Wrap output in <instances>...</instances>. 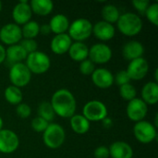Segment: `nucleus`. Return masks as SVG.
<instances>
[{"instance_id": "obj_26", "label": "nucleus", "mask_w": 158, "mask_h": 158, "mask_svg": "<svg viewBox=\"0 0 158 158\" xmlns=\"http://www.w3.org/2000/svg\"><path fill=\"white\" fill-rule=\"evenodd\" d=\"M4 96L6 101L12 106H18L19 104L22 103L23 100V94L21 89L13 85H9L5 89Z\"/></svg>"}, {"instance_id": "obj_28", "label": "nucleus", "mask_w": 158, "mask_h": 158, "mask_svg": "<svg viewBox=\"0 0 158 158\" xmlns=\"http://www.w3.org/2000/svg\"><path fill=\"white\" fill-rule=\"evenodd\" d=\"M22 39H35L40 34V25L35 20H30L21 27Z\"/></svg>"}, {"instance_id": "obj_14", "label": "nucleus", "mask_w": 158, "mask_h": 158, "mask_svg": "<svg viewBox=\"0 0 158 158\" xmlns=\"http://www.w3.org/2000/svg\"><path fill=\"white\" fill-rule=\"evenodd\" d=\"M32 11L30 4L26 0H21L17 3L12 9V19L15 24L20 26L31 20Z\"/></svg>"}, {"instance_id": "obj_34", "label": "nucleus", "mask_w": 158, "mask_h": 158, "mask_svg": "<svg viewBox=\"0 0 158 158\" xmlns=\"http://www.w3.org/2000/svg\"><path fill=\"white\" fill-rule=\"evenodd\" d=\"M19 44L21 45V47L26 51L28 55L38 50V44L35 41V39H22Z\"/></svg>"}, {"instance_id": "obj_3", "label": "nucleus", "mask_w": 158, "mask_h": 158, "mask_svg": "<svg viewBox=\"0 0 158 158\" xmlns=\"http://www.w3.org/2000/svg\"><path fill=\"white\" fill-rule=\"evenodd\" d=\"M66 141V131L64 128L55 122L49 123L45 131L43 132V142L44 145L52 150L58 149Z\"/></svg>"}, {"instance_id": "obj_38", "label": "nucleus", "mask_w": 158, "mask_h": 158, "mask_svg": "<svg viewBox=\"0 0 158 158\" xmlns=\"http://www.w3.org/2000/svg\"><path fill=\"white\" fill-rule=\"evenodd\" d=\"M94 158H109V149L106 145H100L94 152Z\"/></svg>"}, {"instance_id": "obj_7", "label": "nucleus", "mask_w": 158, "mask_h": 158, "mask_svg": "<svg viewBox=\"0 0 158 158\" xmlns=\"http://www.w3.org/2000/svg\"><path fill=\"white\" fill-rule=\"evenodd\" d=\"M81 115L90 122H99L108 117V110L102 101L91 100L83 106Z\"/></svg>"}, {"instance_id": "obj_27", "label": "nucleus", "mask_w": 158, "mask_h": 158, "mask_svg": "<svg viewBox=\"0 0 158 158\" xmlns=\"http://www.w3.org/2000/svg\"><path fill=\"white\" fill-rule=\"evenodd\" d=\"M101 14H102V18L104 21L108 22L113 25L117 23V21L118 20L121 15L119 12V9L117 7V6L113 4H106V6H104L102 8Z\"/></svg>"}, {"instance_id": "obj_33", "label": "nucleus", "mask_w": 158, "mask_h": 158, "mask_svg": "<svg viewBox=\"0 0 158 158\" xmlns=\"http://www.w3.org/2000/svg\"><path fill=\"white\" fill-rule=\"evenodd\" d=\"M95 69H96L95 65L89 58L81 61L79 66L80 72L84 76H91L94 73V71L95 70Z\"/></svg>"}, {"instance_id": "obj_36", "label": "nucleus", "mask_w": 158, "mask_h": 158, "mask_svg": "<svg viewBox=\"0 0 158 158\" xmlns=\"http://www.w3.org/2000/svg\"><path fill=\"white\" fill-rule=\"evenodd\" d=\"M114 82H116L119 87L128 83H131V79L125 69L119 70L114 76Z\"/></svg>"}, {"instance_id": "obj_12", "label": "nucleus", "mask_w": 158, "mask_h": 158, "mask_svg": "<svg viewBox=\"0 0 158 158\" xmlns=\"http://www.w3.org/2000/svg\"><path fill=\"white\" fill-rule=\"evenodd\" d=\"M148 113V106L141 99V98H134L133 100L128 102L126 107V114L128 118L137 123L142 120H144Z\"/></svg>"}, {"instance_id": "obj_22", "label": "nucleus", "mask_w": 158, "mask_h": 158, "mask_svg": "<svg viewBox=\"0 0 158 158\" xmlns=\"http://www.w3.org/2000/svg\"><path fill=\"white\" fill-rule=\"evenodd\" d=\"M27 56L28 54L19 44H13L6 48V61L11 65L17 63H24Z\"/></svg>"}, {"instance_id": "obj_16", "label": "nucleus", "mask_w": 158, "mask_h": 158, "mask_svg": "<svg viewBox=\"0 0 158 158\" xmlns=\"http://www.w3.org/2000/svg\"><path fill=\"white\" fill-rule=\"evenodd\" d=\"M93 34L96 39L102 42H107L114 38L116 34V28L113 24L100 20L93 24Z\"/></svg>"}, {"instance_id": "obj_40", "label": "nucleus", "mask_w": 158, "mask_h": 158, "mask_svg": "<svg viewBox=\"0 0 158 158\" xmlns=\"http://www.w3.org/2000/svg\"><path fill=\"white\" fill-rule=\"evenodd\" d=\"M40 33L44 34V35H48L49 33H51V30L49 27V24H43L40 26Z\"/></svg>"}, {"instance_id": "obj_37", "label": "nucleus", "mask_w": 158, "mask_h": 158, "mask_svg": "<svg viewBox=\"0 0 158 158\" xmlns=\"http://www.w3.org/2000/svg\"><path fill=\"white\" fill-rule=\"evenodd\" d=\"M131 4L139 14L144 15L146 9L148 8L151 3L149 0H133Z\"/></svg>"}, {"instance_id": "obj_10", "label": "nucleus", "mask_w": 158, "mask_h": 158, "mask_svg": "<svg viewBox=\"0 0 158 158\" xmlns=\"http://www.w3.org/2000/svg\"><path fill=\"white\" fill-rule=\"evenodd\" d=\"M22 40L21 27L14 22L6 23L0 28V41L7 46L17 44Z\"/></svg>"}, {"instance_id": "obj_25", "label": "nucleus", "mask_w": 158, "mask_h": 158, "mask_svg": "<svg viewBox=\"0 0 158 158\" xmlns=\"http://www.w3.org/2000/svg\"><path fill=\"white\" fill-rule=\"evenodd\" d=\"M32 14L41 17H45L52 13L54 9V3L51 0H31L29 2Z\"/></svg>"}, {"instance_id": "obj_41", "label": "nucleus", "mask_w": 158, "mask_h": 158, "mask_svg": "<svg viewBox=\"0 0 158 158\" xmlns=\"http://www.w3.org/2000/svg\"><path fill=\"white\" fill-rule=\"evenodd\" d=\"M6 61V47L0 44V65Z\"/></svg>"}, {"instance_id": "obj_4", "label": "nucleus", "mask_w": 158, "mask_h": 158, "mask_svg": "<svg viewBox=\"0 0 158 158\" xmlns=\"http://www.w3.org/2000/svg\"><path fill=\"white\" fill-rule=\"evenodd\" d=\"M24 63L31 73L36 75H41L47 72L51 67V60L49 56L39 50L29 54Z\"/></svg>"}, {"instance_id": "obj_11", "label": "nucleus", "mask_w": 158, "mask_h": 158, "mask_svg": "<svg viewBox=\"0 0 158 158\" xmlns=\"http://www.w3.org/2000/svg\"><path fill=\"white\" fill-rule=\"evenodd\" d=\"M19 146V138L18 134L8 129L0 131V153L8 155L16 152Z\"/></svg>"}, {"instance_id": "obj_5", "label": "nucleus", "mask_w": 158, "mask_h": 158, "mask_svg": "<svg viewBox=\"0 0 158 158\" xmlns=\"http://www.w3.org/2000/svg\"><path fill=\"white\" fill-rule=\"evenodd\" d=\"M74 42H84L93 34V23L84 18H79L70 22L68 32Z\"/></svg>"}, {"instance_id": "obj_19", "label": "nucleus", "mask_w": 158, "mask_h": 158, "mask_svg": "<svg viewBox=\"0 0 158 158\" xmlns=\"http://www.w3.org/2000/svg\"><path fill=\"white\" fill-rule=\"evenodd\" d=\"M109 156L111 158H132L133 149L126 142L117 141L108 147Z\"/></svg>"}, {"instance_id": "obj_43", "label": "nucleus", "mask_w": 158, "mask_h": 158, "mask_svg": "<svg viewBox=\"0 0 158 158\" xmlns=\"http://www.w3.org/2000/svg\"><path fill=\"white\" fill-rule=\"evenodd\" d=\"M3 127H4V121H3V118H2V117L0 116V131L4 129Z\"/></svg>"}, {"instance_id": "obj_23", "label": "nucleus", "mask_w": 158, "mask_h": 158, "mask_svg": "<svg viewBox=\"0 0 158 158\" xmlns=\"http://www.w3.org/2000/svg\"><path fill=\"white\" fill-rule=\"evenodd\" d=\"M68 54L73 61L81 63L88 58L89 47L82 42H73Z\"/></svg>"}, {"instance_id": "obj_24", "label": "nucleus", "mask_w": 158, "mask_h": 158, "mask_svg": "<svg viewBox=\"0 0 158 158\" xmlns=\"http://www.w3.org/2000/svg\"><path fill=\"white\" fill-rule=\"evenodd\" d=\"M69 124L71 130L79 135H83L87 133L91 128V122L81 114L73 115L69 118Z\"/></svg>"}, {"instance_id": "obj_6", "label": "nucleus", "mask_w": 158, "mask_h": 158, "mask_svg": "<svg viewBox=\"0 0 158 158\" xmlns=\"http://www.w3.org/2000/svg\"><path fill=\"white\" fill-rule=\"evenodd\" d=\"M32 74L25 65V63H17L10 66L8 78L11 82V85L18 88H22L27 86L31 80Z\"/></svg>"}, {"instance_id": "obj_29", "label": "nucleus", "mask_w": 158, "mask_h": 158, "mask_svg": "<svg viewBox=\"0 0 158 158\" xmlns=\"http://www.w3.org/2000/svg\"><path fill=\"white\" fill-rule=\"evenodd\" d=\"M37 114H38V117L44 118L48 123L53 122V120H54V118L56 117V114L54 112V109H53L50 102H48V101H43L38 106Z\"/></svg>"}, {"instance_id": "obj_20", "label": "nucleus", "mask_w": 158, "mask_h": 158, "mask_svg": "<svg viewBox=\"0 0 158 158\" xmlns=\"http://www.w3.org/2000/svg\"><path fill=\"white\" fill-rule=\"evenodd\" d=\"M49 27L51 30V32L56 34H62V33H67L69 27V18L64 15V14H56L54 15L50 21H49Z\"/></svg>"}, {"instance_id": "obj_15", "label": "nucleus", "mask_w": 158, "mask_h": 158, "mask_svg": "<svg viewBox=\"0 0 158 158\" xmlns=\"http://www.w3.org/2000/svg\"><path fill=\"white\" fill-rule=\"evenodd\" d=\"M91 77L93 83L99 89H108L114 84V75L106 68L95 69Z\"/></svg>"}, {"instance_id": "obj_2", "label": "nucleus", "mask_w": 158, "mask_h": 158, "mask_svg": "<svg viewBox=\"0 0 158 158\" xmlns=\"http://www.w3.org/2000/svg\"><path fill=\"white\" fill-rule=\"evenodd\" d=\"M116 24L118 31L128 37L138 35L142 31L143 26L142 18L134 12L121 14Z\"/></svg>"}, {"instance_id": "obj_44", "label": "nucleus", "mask_w": 158, "mask_h": 158, "mask_svg": "<svg viewBox=\"0 0 158 158\" xmlns=\"http://www.w3.org/2000/svg\"><path fill=\"white\" fill-rule=\"evenodd\" d=\"M2 8H3V6H2V2L0 1V13H1V11H2Z\"/></svg>"}, {"instance_id": "obj_9", "label": "nucleus", "mask_w": 158, "mask_h": 158, "mask_svg": "<svg viewBox=\"0 0 158 158\" xmlns=\"http://www.w3.org/2000/svg\"><path fill=\"white\" fill-rule=\"evenodd\" d=\"M113 56L112 49L105 43H96L89 48L88 58L95 65L108 63Z\"/></svg>"}, {"instance_id": "obj_17", "label": "nucleus", "mask_w": 158, "mask_h": 158, "mask_svg": "<svg viewBox=\"0 0 158 158\" xmlns=\"http://www.w3.org/2000/svg\"><path fill=\"white\" fill-rule=\"evenodd\" d=\"M121 53H122L123 57L126 60L131 61V60L143 57L144 54V46L139 41L131 40L123 44Z\"/></svg>"}, {"instance_id": "obj_21", "label": "nucleus", "mask_w": 158, "mask_h": 158, "mask_svg": "<svg viewBox=\"0 0 158 158\" xmlns=\"http://www.w3.org/2000/svg\"><path fill=\"white\" fill-rule=\"evenodd\" d=\"M141 99L148 106H155L158 102V83L149 81L145 83L141 91Z\"/></svg>"}, {"instance_id": "obj_30", "label": "nucleus", "mask_w": 158, "mask_h": 158, "mask_svg": "<svg viewBox=\"0 0 158 158\" xmlns=\"http://www.w3.org/2000/svg\"><path fill=\"white\" fill-rule=\"evenodd\" d=\"M119 95L123 100L130 102L137 97V90L133 84L128 83L119 87Z\"/></svg>"}, {"instance_id": "obj_13", "label": "nucleus", "mask_w": 158, "mask_h": 158, "mask_svg": "<svg viewBox=\"0 0 158 158\" xmlns=\"http://www.w3.org/2000/svg\"><path fill=\"white\" fill-rule=\"evenodd\" d=\"M125 70L127 71L131 81H141L146 77L149 71V63L143 56L130 61Z\"/></svg>"}, {"instance_id": "obj_39", "label": "nucleus", "mask_w": 158, "mask_h": 158, "mask_svg": "<svg viewBox=\"0 0 158 158\" xmlns=\"http://www.w3.org/2000/svg\"><path fill=\"white\" fill-rule=\"evenodd\" d=\"M101 122H102L104 128H106V129H110V128L113 126V120H112V118H109V117H106V118H104Z\"/></svg>"}, {"instance_id": "obj_8", "label": "nucleus", "mask_w": 158, "mask_h": 158, "mask_svg": "<svg viewBox=\"0 0 158 158\" xmlns=\"http://www.w3.org/2000/svg\"><path fill=\"white\" fill-rule=\"evenodd\" d=\"M132 131L136 140L143 144L151 143L157 137V131L154 123L147 120L135 123Z\"/></svg>"}, {"instance_id": "obj_32", "label": "nucleus", "mask_w": 158, "mask_h": 158, "mask_svg": "<svg viewBox=\"0 0 158 158\" xmlns=\"http://www.w3.org/2000/svg\"><path fill=\"white\" fill-rule=\"evenodd\" d=\"M48 125H49V123L46 120H44V118L38 117V116L33 118L31 122V129L35 132H38V133H43L45 131V129L47 128Z\"/></svg>"}, {"instance_id": "obj_31", "label": "nucleus", "mask_w": 158, "mask_h": 158, "mask_svg": "<svg viewBox=\"0 0 158 158\" xmlns=\"http://www.w3.org/2000/svg\"><path fill=\"white\" fill-rule=\"evenodd\" d=\"M146 19L153 25L158 26V3H151L144 13Z\"/></svg>"}, {"instance_id": "obj_42", "label": "nucleus", "mask_w": 158, "mask_h": 158, "mask_svg": "<svg viewBox=\"0 0 158 158\" xmlns=\"http://www.w3.org/2000/svg\"><path fill=\"white\" fill-rule=\"evenodd\" d=\"M154 75H155V82H157L158 81V69H156V70H155V73H154Z\"/></svg>"}, {"instance_id": "obj_35", "label": "nucleus", "mask_w": 158, "mask_h": 158, "mask_svg": "<svg viewBox=\"0 0 158 158\" xmlns=\"http://www.w3.org/2000/svg\"><path fill=\"white\" fill-rule=\"evenodd\" d=\"M16 114L20 118H28L31 115V108L27 103H20L16 106Z\"/></svg>"}, {"instance_id": "obj_18", "label": "nucleus", "mask_w": 158, "mask_h": 158, "mask_svg": "<svg viewBox=\"0 0 158 158\" xmlns=\"http://www.w3.org/2000/svg\"><path fill=\"white\" fill-rule=\"evenodd\" d=\"M72 43L73 41L68 33L56 34L50 42V49L56 55H64L69 52Z\"/></svg>"}, {"instance_id": "obj_1", "label": "nucleus", "mask_w": 158, "mask_h": 158, "mask_svg": "<svg viewBox=\"0 0 158 158\" xmlns=\"http://www.w3.org/2000/svg\"><path fill=\"white\" fill-rule=\"evenodd\" d=\"M56 116L70 118L77 110V100L74 94L66 88L56 90L49 101Z\"/></svg>"}]
</instances>
